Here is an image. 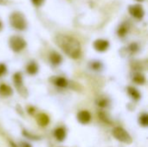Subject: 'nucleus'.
<instances>
[{
  "label": "nucleus",
  "instance_id": "obj_1",
  "mask_svg": "<svg viewBox=\"0 0 148 147\" xmlns=\"http://www.w3.org/2000/svg\"><path fill=\"white\" fill-rule=\"evenodd\" d=\"M56 44L69 57L76 59L82 53L81 44L78 40L69 36H59L56 37Z\"/></svg>",
  "mask_w": 148,
  "mask_h": 147
},
{
  "label": "nucleus",
  "instance_id": "obj_2",
  "mask_svg": "<svg viewBox=\"0 0 148 147\" xmlns=\"http://www.w3.org/2000/svg\"><path fill=\"white\" fill-rule=\"evenodd\" d=\"M10 24L13 28L18 30H23L27 27V23L24 18V16L19 13V12H15L10 16Z\"/></svg>",
  "mask_w": 148,
  "mask_h": 147
},
{
  "label": "nucleus",
  "instance_id": "obj_3",
  "mask_svg": "<svg viewBox=\"0 0 148 147\" xmlns=\"http://www.w3.org/2000/svg\"><path fill=\"white\" fill-rule=\"evenodd\" d=\"M10 46L15 52H19L26 47V42L20 36H14L10 39Z\"/></svg>",
  "mask_w": 148,
  "mask_h": 147
},
{
  "label": "nucleus",
  "instance_id": "obj_4",
  "mask_svg": "<svg viewBox=\"0 0 148 147\" xmlns=\"http://www.w3.org/2000/svg\"><path fill=\"white\" fill-rule=\"evenodd\" d=\"M114 137L120 140V141H122L124 143H127V144H131L132 143V138L130 137V135L121 127H116L114 132H113Z\"/></svg>",
  "mask_w": 148,
  "mask_h": 147
},
{
  "label": "nucleus",
  "instance_id": "obj_5",
  "mask_svg": "<svg viewBox=\"0 0 148 147\" xmlns=\"http://www.w3.org/2000/svg\"><path fill=\"white\" fill-rule=\"evenodd\" d=\"M129 12H130V14H131L134 17L137 18V19H141V18H143V16H144V15H145V11H144L143 8H142V6L140 5V4L131 5V6L129 7Z\"/></svg>",
  "mask_w": 148,
  "mask_h": 147
},
{
  "label": "nucleus",
  "instance_id": "obj_6",
  "mask_svg": "<svg viewBox=\"0 0 148 147\" xmlns=\"http://www.w3.org/2000/svg\"><path fill=\"white\" fill-rule=\"evenodd\" d=\"M109 47V42L103 39H98L94 42V48L96 51L99 52H104L106 51Z\"/></svg>",
  "mask_w": 148,
  "mask_h": 147
},
{
  "label": "nucleus",
  "instance_id": "obj_7",
  "mask_svg": "<svg viewBox=\"0 0 148 147\" xmlns=\"http://www.w3.org/2000/svg\"><path fill=\"white\" fill-rule=\"evenodd\" d=\"M77 119L81 123L87 124L89 122V120L91 119V115L88 111H81L77 115Z\"/></svg>",
  "mask_w": 148,
  "mask_h": 147
},
{
  "label": "nucleus",
  "instance_id": "obj_8",
  "mask_svg": "<svg viewBox=\"0 0 148 147\" xmlns=\"http://www.w3.org/2000/svg\"><path fill=\"white\" fill-rule=\"evenodd\" d=\"M49 61L51 62L52 64L54 65H59L62 61V56L58 54V53H56V52H53L50 56H49Z\"/></svg>",
  "mask_w": 148,
  "mask_h": 147
},
{
  "label": "nucleus",
  "instance_id": "obj_9",
  "mask_svg": "<svg viewBox=\"0 0 148 147\" xmlns=\"http://www.w3.org/2000/svg\"><path fill=\"white\" fill-rule=\"evenodd\" d=\"M37 71H38V67H37L36 63H35L34 62H29V65L27 66V72H28V74L33 75H36L37 73Z\"/></svg>",
  "mask_w": 148,
  "mask_h": 147
},
{
  "label": "nucleus",
  "instance_id": "obj_10",
  "mask_svg": "<svg viewBox=\"0 0 148 147\" xmlns=\"http://www.w3.org/2000/svg\"><path fill=\"white\" fill-rule=\"evenodd\" d=\"M0 94L4 96H9L12 94V90L9 86L5 84H2L0 86Z\"/></svg>",
  "mask_w": 148,
  "mask_h": 147
},
{
  "label": "nucleus",
  "instance_id": "obj_11",
  "mask_svg": "<svg viewBox=\"0 0 148 147\" xmlns=\"http://www.w3.org/2000/svg\"><path fill=\"white\" fill-rule=\"evenodd\" d=\"M37 120H38V123H39L41 126H46V125L49 123V117H48L46 114H43V113L38 115Z\"/></svg>",
  "mask_w": 148,
  "mask_h": 147
},
{
  "label": "nucleus",
  "instance_id": "obj_12",
  "mask_svg": "<svg viewBox=\"0 0 148 147\" xmlns=\"http://www.w3.org/2000/svg\"><path fill=\"white\" fill-rule=\"evenodd\" d=\"M65 131H64V129H62V128H58V129H56V132H55V136H56V138L58 139V140H60V141H62L63 139H64V138H65Z\"/></svg>",
  "mask_w": 148,
  "mask_h": 147
},
{
  "label": "nucleus",
  "instance_id": "obj_13",
  "mask_svg": "<svg viewBox=\"0 0 148 147\" xmlns=\"http://www.w3.org/2000/svg\"><path fill=\"white\" fill-rule=\"evenodd\" d=\"M55 83H56V86H58V87H60V88H65V87H67V85H68L67 80H66L65 78H63V77H59V78H57V79L56 80Z\"/></svg>",
  "mask_w": 148,
  "mask_h": 147
},
{
  "label": "nucleus",
  "instance_id": "obj_14",
  "mask_svg": "<svg viewBox=\"0 0 148 147\" xmlns=\"http://www.w3.org/2000/svg\"><path fill=\"white\" fill-rule=\"evenodd\" d=\"M128 93H129V94H130L134 99H135V100H139L140 97V93L137 91V89H135V88H134L129 87V88H128Z\"/></svg>",
  "mask_w": 148,
  "mask_h": 147
},
{
  "label": "nucleus",
  "instance_id": "obj_15",
  "mask_svg": "<svg viewBox=\"0 0 148 147\" xmlns=\"http://www.w3.org/2000/svg\"><path fill=\"white\" fill-rule=\"evenodd\" d=\"M134 81L138 83V84H143L145 81H146V79H145V76L141 74H136L134 76Z\"/></svg>",
  "mask_w": 148,
  "mask_h": 147
},
{
  "label": "nucleus",
  "instance_id": "obj_16",
  "mask_svg": "<svg viewBox=\"0 0 148 147\" xmlns=\"http://www.w3.org/2000/svg\"><path fill=\"white\" fill-rule=\"evenodd\" d=\"M13 79H14V82H15V85L16 86H21L22 85L23 79H22V75H21V74L19 72H17V73H16L14 75Z\"/></svg>",
  "mask_w": 148,
  "mask_h": 147
},
{
  "label": "nucleus",
  "instance_id": "obj_17",
  "mask_svg": "<svg viewBox=\"0 0 148 147\" xmlns=\"http://www.w3.org/2000/svg\"><path fill=\"white\" fill-rule=\"evenodd\" d=\"M140 124L142 125V126H147L148 125V117L147 114H143V115H141V117H140Z\"/></svg>",
  "mask_w": 148,
  "mask_h": 147
},
{
  "label": "nucleus",
  "instance_id": "obj_18",
  "mask_svg": "<svg viewBox=\"0 0 148 147\" xmlns=\"http://www.w3.org/2000/svg\"><path fill=\"white\" fill-rule=\"evenodd\" d=\"M127 31V27H126L125 25H122V26L120 27V29H119V30H118V34H119L120 36H124L126 35Z\"/></svg>",
  "mask_w": 148,
  "mask_h": 147
},
{
  "label": "nucleus",
  "instance_id": "obj_19",
  "mask_svg": "<svg viewBox=\"0 0 148 147\" xmlns=\"http://www.w3.org/2000/svg\"><path fill=\"white\" fill-rule=\"evenodd\" d=\"M6 66L3 63H0V76L3 75L6 73Z\"/></svg>",
  "mask_w": 148,
  "mask_h": 147
},
{
  "label": "nucleus",
  "instance_id": "obj_20",
  "mask_svg": "<svg viewBox=\"0 0 148 147\" xmlns=\"http://www.w3.org/2000/svg\"><path fill=\"white\" fill-rule=\"evenodd\" d=\"M101 66V62H93V64L91 65L92 68H94V69H95V70H98V69H100Z\"/></svg>",
  "mask_w": 148,
  "mask_h": 147
},
{
  "label": "nucleus",
  "instance_id": "obj_21",
  "mask_svg": "<svg viewBox=\"0 0 148 147\" xmlns=\"http://www.w3.org/2000/svg\"><path fill=\"white\" fill-rule=\"evenodd\" d=\"M42 2H43V0H32V3H33L35 5H37V6L41 5Z\"/></svg>",
  "mask_w": 148,
  "mask_h": 147
},
{
  "label": "nucleus",
  "instance_id": "obj_22",
  "mask_svg": "<svg viewBox=\"0 0 148 147\" xmlns=\"http://www.w3.org/2000/svg\"><path fill=\"white\" fill-rule=\"evenodd\" d=\"M23 147H31V146H30L29 144H24V145H23Z\"/></svg>",
  "mask_w": 148,
  "mask_h": 147
},
{
  "label": "nucleus",
  "instance_id": "obj_23",
  "mask_svg": "<svg viewBox=\"0 0 148 147\" xmlns=\"http://www.w3.org/2000/svg\"><path fill=\"white\" fill-rule=\"evenodd\" d=\"M137 1H139V2H142V1H144V0H137Z\"/></svg>",
  "mask_w": 148,
  "mask_h": 147
},
{
  "label": "nucleus",
  "instance_id": "obj_24",
  "mask_svg": "<svg viewBox=\"0 0 148 147\" xmlns=\"http://www.w3.org/2000/svg\"><path fill=\"white\" fill-rule=\"evenodd\" d=\"M2 28V24H1V23H0V29Z\"/></svg>",
  "mask_w": 148,
  "mask_h": 147
}]
</instances>
